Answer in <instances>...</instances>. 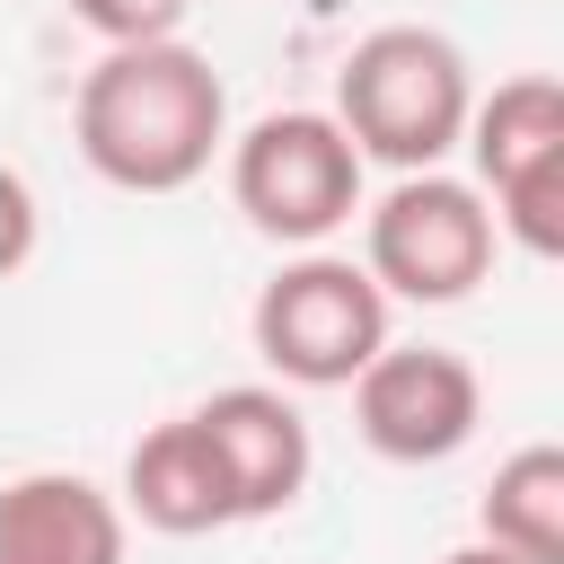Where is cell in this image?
Returning a JSON list of instances; mask_svg holds the SVG:
<instances>
[{
    "label": "cell",
    "mask_w": 564,
    "mask_h": 564,
    "mask_svg": "<svg viewBox=\"0 0 564 564\" xmlns=\"http://www.w3.org/2000/svg\"><path fill=\"white\" fill-rule=\"evenodd\" d=\"M79 159L123 194H176L212 167V141L229 123V97L194 44H106V62L79 79Z\"/></svg>",
    "instance_id": "cell-1"
},
{
    "label": "cell",
    "mask_w": 564,
    "mask_h": 564,
    "mask_svg": "<svg viewBox=\"0 0 564 564\" xmlns=\"http://www.w3.org/2000/svg\"><path fill=\"white\" fill-rule=\"evenodd\" d=\"M335 123L361 159L423 176L467 132V62L432 26H370L335 70Z\"/></svg>",
    "instance_id": "cell-2"
},
{
    "label": "cell",
    "mask_w": 564,
    "mask_h": 564,
    "mask_svg": "<svg viewBox=\"0 0 564 564\" xmlns=\"http://www.w3.org/2000/svg\"><path fill=\"white\" fill-rule=\"evenodd\" d=\"M229 194L238 212L264 229V238H326L361 212V150L344 141L335 115H308V106H282L264 123H247L238 159H229Z\"/></svg>",
    "instance_id": "cell-3"
},
{
    "label": "cell",
    "mask_w": 564,
    "mask_h": 564,
    "mask_svg": "<svg viewBox=\"0 0 564 564\" xmlns=\"http://www.w3.org/2000/svg\"><path fill=\"white\" fill-rule=\"evenodd\" d=\"M256 352L300 388H352L361 361L388 344V300L344 256H300L256 291Z\"/></svg>",
    "instance_id": "cell-4"
},
{
    "label": "cell",
    "mask_w": 564,
    "mask_h": 564,
    "mask_svg": "<svg viewBox=\"0 0 564 564\" xmlns=\"http://www.w3.org/2000/svg\"><path fill=\"white\" fill-rule=\"evenodd\" d=\"M494 273V212L458 176H405L370 212V282L405 300H467Z\"/></svg>",
    "instance_id": "cell-5"
},
{
    "label": "cell",
    "mask_w": 564,
    "mask_h": 564,
    "mask_svg": "<svg viewBox=\"0 0 564 564\" xmlns=\"http://www.w3.org/2000/svg\"><path fill=\"white\" fill-rule=\"evenodd\" d=\"M352 414H361V441L397 467H432L449 449L476 441V414H485V379L467 352L449 344H379L352 379Z\"/></svg>",
    "instance_id": "cell-6"
},
{
    "label": "cell",
    "mask_w": 564,
    "mask_h": 564,
    "mask_svg": "<svg viewBox=\"0 0 564 564\" xmlns=\"http://www.w3.org/2000/svg\"><path fill=\"white\" fill-rule=\"evenodd\" d=\"M194 432L212 441L238 520H273V511L300 502V485H308V423H300V405L282 388H220L212 405H194Z\"/></svg>",
    "instance_id": "cell-7"
},
{
    "label": "cell",
    "mask_w": 564,
    "mask_h": 564,
    "mask_svg": "<svg viewBox=\"0 0 564 564\" xmlns=\"http://www.w3.org/2000/svg\"><path fill=\"white\" fill-rule=\"evenodd\" d=\"M0 564H123V511L88 476H62V467L9 476Z\"/></svg>",
    "instance_id": "cell-8"
},
{
    "label": "cell",
    "mask_w": 564,
    "mask_h": 564,
    "mask_svg": "<svg viewBox=\"0 0 564 564\" xmlns=\"http://www.w3.org/2000/svg\"><path fill=\"white\" fill-rule=\"evenodd\" d=\"M123 494H132V511H141L150 529H167V538H203V529L238 520V511H229V476H220L212 441L194 432V414H176V423H159V432L132 441Z\"/></svg>",
    "instance_id": "cell-9"
},
{
    "label": "cell",
    "mask_w": 564,
    "mask_h": 564,
    "mask_svg": "<svg viewBox=\"0 0 564 564\" xmlns=\"http://www.w3.org/2000/svg\"><path fill=\"white\" fill-rule=\"evenodd\" d=\"M485 546L520 555V564H564V458L546 441L511 449L494 467V494H485Z\"/></svg>",
    "instance_id": "cell-10"
},
{
    "label": "cell",
    "mask_w": 564,
    "mask_h": 564,
    "mask_svg": "<svg viewBox=\"0 0 564 564\" xmlns=\"http://www.w3.org/2000/svg\"><path fill=\"white\" fill-rule=\"evenodd\" d=\"M467 150H476V167H485V185H502V176H520L529 159H546V150H564V88L555 79H502L485 106H467Z\"/></svg>",
    "instance_id": "cell-11"
},
{
    "label": "cell",
    "mask_w": 564,
    "mask_h": 564,
    "mask_svg": "<svg viewBox=\"0 0 564 564\" xmlns=\"http://www.w3.org/2000/svg\"><path fill=\"white\" fill-rule=\"evenodd\" d=\"M494 194H502V229H511L529 256H555V247H564V150L529 159V167L502 176Z\"/></svg>",
    "instance_id": "cell-12"
},
{
    "label": "cell",
    "mask_w": 564,
    "mask_h": 564,
    "mask_svg": "<svg viewBox=\"0 0 564 564\" xmlns=\"http://www.w3.org/2000/svg\"><path fill=\"white\" fill-rule=\"evenodd\" d=\"M185 9L194 0H70V18L97 26L106 44H167L185 26Z\"/></svg>",
    "instance_id": "cell-13"
},
{
    "label": "cell",
    "mask_w": 564,
    "mask_h": 564,
    "mask_svg": "<svg viewBox=\"0 0 564 564\" xmlns=\"http://www.w3.org/2000/svg\"><path fill=\"white\" fill-rule=\"evenodd\" d=\"M0 220H9L0 264H26V229H35V194H26V176H0Z\"/></svg>",
    "instance_id": "cell-14"
},
{
    "label": "cell",
    "mask_w": 564,
    "mask_h": 564,
    "mask_svg": "<svg viewBox=\"0 0 564 564\" xmlns=\"http://www.w3.org/2000/svg\"><path fill=\"white\" fill-rule=\"evenodd\" d=\"M441 564H520V555H502V546H449Z\"/></svg>",
    "instance_id": "cell-15"
}]
</instances>
